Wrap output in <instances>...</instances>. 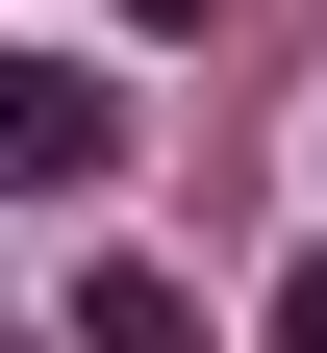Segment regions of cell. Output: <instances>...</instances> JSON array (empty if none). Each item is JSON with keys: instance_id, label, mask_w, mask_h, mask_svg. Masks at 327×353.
Returning <instances> with one entry per match:
<instances>
[{"instance_id": "6da1fadb", "label": "cell", "mask_w": 327, "mask_h": 353, "mask_svg": "<svg viewBox=\"0 0 327 353\" xmlns=\"http://www.w3.org/2000/svg\"><path fill=\"white\" fill-rule=\"evenodd\" d=\"M0 176H126V101L76 51H0Z\"/></svg>"}, {"instance_id": "7a4b0ae2", "label": "cell", "mask_w": 327, "mask_h": 353, "mask_svg": "<svg viewBox=\"0 0 327 353\" xmlns=\"http://www.w3.org/2000/svg\"><path fill=\"white\" fill-rule=\"evenodd\" d=\"M51 328H76V353H202V278H176V252H101Z\"/></svg>"}, {"instance_id": "3957f363", "label": "cell", "mask_w": 327, "mask_h": 353, "mask_svg": "<svg viewBox=\"0 0 327 353\" xmlns=\"http://www.w3.org/2000/svg\"><path fill=\"white\" fill-rule=\"evenodd\" d=\"M277 353H327V252H302V278H277Z\"/></svg>"}, {"instance_id": "277c9868", "label": "cell", "mask_w": 327, "mask_h": 353, "mask_svg": "<svg viewBox=\"0 0 327 353\" xmlns=\"http://www.w3.org/2000/svg\"><path fill=\"white\" fill-rule=\"evenodd\" d=\"M126 26H202V0H126Z\"/></svg>"}]
</instances>
